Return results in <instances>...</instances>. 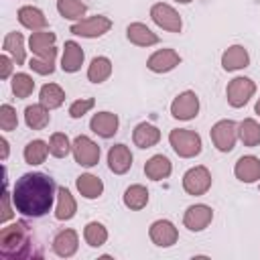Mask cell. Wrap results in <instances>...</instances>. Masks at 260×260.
<instances>
[{
    "mask_svg": "<svg viewBox=\"0 0 260 260\" xmlns=\"http://www.w3.org/2000/svg\"><path fill=\"white\" fill-rule=\"evenodd\" d=\"M150 18L156 26H160L162 30H169V32H181V16L179 12L171 6V4H165V2H156L152 4L150 8Z\"/></svg>",
    "mask_w": 260,
    "mask_h": 260,
    "instance_id": "9c48e42d",
    "label": "cell"
},
{
    "mask_svg": "<svg viewBox=\"0 0 260 260\" xmlns=\"http://www.w3.org/2000/svg\"><path fill=\"white\" fill-rule=\"evenodd\" d=\"M124 205L132 211H140L146 207L148 203V189L144 185H130L126 191H124Z\"/></svg>",
    "mask_w": 260,
    "mask_h": 260,
    "instance_id": "f1b7e54d",
    "label": "cell"
},
{
    "mask_svg": "<svg viewBox=\"0 0 260 260\" xmlns=\"http://www.w3.org/2000/svg\"><path fill=\"white\" fill-rule=\"evenodd\" d=\"M77 211V203L75 197L71 195V191L67 187H59L57 189V207H55V217L59 221H67L75 215Z\"/></svg>",
    "mask_w": 260,
    "mask_h": 260,
    "instance_id": "cb8c5ba5",
    "label": "cell"
},
{
    "mask_svg": "<svg viewBox=\"0 0 260 260\" xmlns=\"http://www.w3.org/2000/svg\"><path fill=\"white\" fill-rule=\"evenodd\" d=\"M179 63H181V55L175 49H158L148 57L146 67L154 73H167L173 71Z\"/></svg>",
    "mask_w": 260,
    "mask_h": 260,
    "instance_id": "5bb4252c",
    "label": "cell"
},
{
    "mask_svg": "<svg viewBox=\"0 0 260 260\" xmlns=\"http://www.w3.org/2000/svg\"><path fill=\"white\" fill-rule=\"evenodd\" d=\"M12 57H8V55H2L0 57V79H8L10 77V73H12Z\"/></svg>",
    "mask_w": 260,
    "mask_h": 260,
    "instance_id": "b9f144b4",
    "label": "cell"
},
{
    "mask_svg": "<svg viewBox=\"0 0 260 260\" xmlns=\"http://www.w3.org/2000/svg\"><path fill=\"white\" fill-rule=\"evenodd\" d=\"M169 142L173 150L183 158H193L201 152V136L187 128H175L169 132Z\"/></svg>",
    "mask_w": 260,
    "mask_h": 260,
    "instance_id": "3957f363",
    "label": "cell"
},
{
    "mask_svg": "<svg viewBox=\"0 0 260 260\" xmlns=\"http://www.w3.org/2000/svg\"><path fill=\"white\" fill-rule=\"evenodd\" d=\"M112 28V20L104 14H95L89 18H81L75 24H71V32L77 37H85V39H98L102 35H106Z\"/></svg>",
    "mask_w": 260,
    "mask_h": 260,
    "instance_id": "8992f818",
    "label": "cell"
},
{
    "mask_svg": "<svg viewBox=\"0 0 260 260\" xmlns=\"http://www.w3.org/2000/svg\"><path fill=\"white\" fill-rule=\"evenodd\" d=\"M209 187H211V173L203 165H197L183 175V189L189 195H195V197L205 195L209 191Z\"/></svg>",
    "mask_w": 260,
    "mask_h": 260,
    "instance_id": "ba28073f",
    "label": "cell"
},
{
    "mask_svg": "<svg viewBox=\"0 0 260 260\" xmlns=\"http://www.w3.org/2000/svg\"><path fill=\"white\" fill-rule=\"evenodd\" d=\"M39 102H41L45 108L55 110V108H59V106L65 102V91H63V87L57 85V83H45V85L41 87V91H39Z\"/></svg>",
    "mask_w": 260,
    "mask_h": 260,
    "instance_id": "f546056e",
    "label": "cell"
},
{
    "mask_svg": "<svg viewBox=\"0 0 260 260\" xmlns=\"http://www.w3.org/2000/svg\"><path fill=\"white\" fill-rule=\"evenodd\" d=\"M171 171H173V165L165 154H154L144 165V175L150 181H162L171 175Z\"/></svg>",
    "mask_w": 260,
    "mask_h": 260,
    "instance_id": "603a6c76",
    "label": "cell"
},
{
    "mask_svg": "<svg viewBox=\"0 0 260 260\" xmlns=\"http://www.w3.org/2000/svg\"><path fill=\"white\" fill-rule=\"evenodd\" d=\"M77 246H79L77 232L69 230V228L57 232V236L53 238V252L57 256H61V258H71L77 252Z\"/></svg>",
    "mask_w": 260,
    "mask_h": 260,
    "instance_id": "ac0fdd59",
    "label": "cell"
},
{
    "mask_svg": "<svg viewBox=\"0 0 260 260\" xmlns=\"http://www.w3.org/2000/svg\"><path fill=\"white\" fill-rule=\"evenodd\" d=\"M83 49L75 43V41H65V47H63V57H61V69L65 73H75L81 69L83 65Z\"/></svg>",
    "mask_w": 260,
    "mask_h": 260,
    "instance_id": "d6986e66",
    "label": "cell"
},
{
    "mask_svg": "<svg viewBox=\"0 0 260 260\" xmlns=\"http://www.w3.org/2000/svg\"><path fill=\"white\" fill-rule=\"evenodd\" d=\"M73 158L79 167H95L100 162V146L85 134L75 136L73 140Z\"/></svg>",
    "mask_w": 260,
    "mask_h": 260,
    "instance_id": "52a82bcc",
    "label": "cell"
},
{
    "mask_svg": "<svg viewBox=\"0 0 260 260\" xmlns=\"http://www.w3.org/2000/svg\"><path fill=\"white\" fill-rule=\"evenodd\" d=\"M256 91V83L250 77H234L225 87V98L232 108H244Z\"/></svg>",
    "mask_w": 260,
    "mask_h": 260,
    "instance_id": "5b68a950",
    "label": "cell"
},
{
    "mask_svg": "<svg viewBox=\"0 0 260 260\" xmlns=\"http://www.w3.org/2000/svg\"><path fill=\"white\" fill-rule=\"evenodd\" d=\"M211 219H213V209L205 203L189 205L183 215V223L189 232H203L211 223Z\"/></svg>",
    "mask_w": 260,
    "mask_h": 260,
    "instance_id": "8fae6325",
    "label": "cell"
},
{
    "mask_svg": "<svg viewBox=\"0 0 260 260\" xmlns=\"http://www.w3.org/2000/svg\"><path fill=\"white\" fill-rule=\"evenodd\" d=\"M248 63H250V55H248V51L242 45H232L221 55V67L225 71L244 69V67H248Z\"/></svg>",
    "mask_w": 260,
    "mask_h": 260,
    "instance_id": "ffe728a7",
    "label": "cell"
},
{
    "mask_svg": "<svg viewBox=\"0 0 260 260\" xmlns=\"http://www.w3.org/2000/svg\"><path fill=\"white\" fill-rule=\"evenodd\" d=\"M160 140V130L148 122H140L132 132V142L138 148H152Z\"/></svg>",
    "mask_w": 260,
    "mask_h": 260,
    "instance_id": "7402d4cb",
    "label": "cell"
},
{
    "mask_svg": "<svg viewBox=\"0 0 260 260\" xmlns=\"http://www.w3.org/2000/svg\"><path fill=\"white\" fill-rule=\"evenodd\" d=\"M10 193L4 189V193H2V213H0V221L4 223V221H8L10 217H12V207H10Z\"/></svg>",
    "mask_w": 260,
    "mask_h": 260,
    "instance_id": "60d3db41",
    "label": "cell"
},
{
    "mask_svg": "<svg viewBox=\"0 0 260 260\" xmlns=\"http://www.w3.org/2000/svg\"><path fill=\"white\" fill-rule=\"evenodd\" d=\"M175 2H179V4H189V2H193V0H175Z\"/></svg>",
    "mask_w": 260,
    "mask_h": 260,
    "instance_id": "f6af8a7d",
    "label": "cell"
},
{
    "mask_svg": "<svg viewBox=\"0 0 260 260\" xmlns=\"http://www.w3.org/2000/svg\"><path fill=\"white\" fill-rule=\"evenodd\" d=\"M234 175L242 183H256L260 179V158L254 154L240 156L234 167Z\"/></svg>",
    "mask_w": 260,
    "mask_h": 260,
    "instance_id": "2e32d148",
    "label": "cell"
},
{
    "mask_svg": "<svg viewBox=\"0 0 260 260\" xmlns=\"http://www.w3.org/2000/svg\"><path fill=\"white\" fill-rule=\"evenodd\" d=\"M93 106H95V100H93V98H81V100H75V102L69 106V116H71V118H83Z\"/></svg>",
    "mask_w": 260,
    "mask_h": 260,
    "instance_id": "ab89813d",
    "label": "cell"
},
{
    "mask_svg": "<svg viewBox=\"0 0 260 260\" xmlns=\"http://www.w3.org/2000/svg\"><path fill=\"white\" fill-rule=\"evenodd\" d=\"M55 32L51 30H35L30 32V39H28V47L32 51L35 57H57V49H55Z\"/></svg>",
    "mask_w": 260,
    "mask_h": 260,
    "instance_id": "4fadbf2b",
    "label": "cell"
},
{
    "mask_svg": "<svg viewBox=\"0 0 260 260\" xmlns=\"http://www.w3.org/2000/svg\"><path fill=\"white\" fill-rule=\"evenodd\" d=\"M2 49L6 55L12 57V61L16 65H22L26 61V55H24V37L20 32H8L4 37V43H2Z\"/></svg>",
    "mask_w": 260,
    "mask_h": 260,
    "instance_id": "4316f807",
    "label": "cell"
},
{
    "mask_svg": "<svg viewBox=\"0 0 260 260\" xmlns=\"http://www.w3.org/2000/svg\"><path fill=\"white\" fill-rule=\"evenodd\" d=\"M209 136L219 152H230L238 140V124L234 120H219L211 126Z\"/></svg>",
    "mask_w": 260,
    "mask_h": 260,
    "instance_id": "277c9868",
    "label": "cell"
},
{
    "mask_svg": "<svg viewBox=\"0 0 260 260\" xmlns=\"http://www.w3.org/2000/svg\"><path fill=\"white\" fill-rule=\"evenodd\" d=\"M28 67L39 75H51L55 71V57H32Z\"/></svg>",
    "mask_w": 260,
    "mask_h": 260,
    "instance_id": "f35d334b",
    "label": "cell"
},
{
    "mask_svg": "<svg viewBox=\"0 0 260 260\" xmlns=\"http://www.w3.org/2000/svg\"><path fill=\"white\" fill-rule=\"evenodd\" d=\"M18 22L28 30H43L47 26V16L37 6H22L18 10Z\"/></svg>",
    "mask_w": 260,
    "mask_h": 260,
    "instance_id": "d4e9b609",
    "label": "cell"
},
{
    "mask_svg": "<svg viewBox=\"0 0 260 260\" xmlns=\"http://www.w3.org/2000/svg\"><path fill=\"white\" fill-rule=\"evenodd\" d=\"M73 150V142H69L67 134L63 132H55L49 140V152L55 156V158H65L69 152Z\"/></svg>",
    "mask_w": 260,
    "mask_h": 260,
    "instance_id": "d590c367",
    "label": "cell"
},
{
    "mask_svg": "<svg viewBox=\"0 0 260 260\" xmlns=\"http://www.w3.org/2000/svg\"><path fill=\"white\" fill-rule=\"evenodd\" d=\"M32 89H35V79L28 73H16L12 77V93L16 98L24 100V98H28L32 93Z\"/></svg>",
    "mask_w": 260,
    "mask_h": 260,
    "instance_id": "8d00e7d4",
    "label": "cell"
},
{
    "mask_svg": "<svg viewBox=\"0 0 260 260\" xmlns=\"http://www.w3.org/2000/svg\"><path fill=\"white\" fill-rule=\"evenodd\" d=\"M55 183L45 173H24L12 189L14 209L26 217H43L55 201Z\"/></svg>",
    "mask_w": 260,
    "mask_h": 260,
    "instance_id": "6da1fadb",
    "label": "cell"
},
{
    "mask_svg": "<svg viewBox=\"0 0 260 260\" xmlns=\"http://www.w3.org/2000/svg\"><path fill=\"white\" fill-rule=\"evenodd\" d=\"M108 167L116 175H124L132 167V152L126 144H114L108 150Z\"/></svg>",
    "mask_w": 260,
    "mask_h": 260,
    "instance_id": "e0dca14e",
    "label": "cell"
},
{
    "mask_svg": "<svg viewBox=\"0 0 260 260\" xmlns=\"http://www.w3.org/2000/svg\"><path fill=\"white\" fill-rule=\"evenodd\" d=\"M126 37H128V41H130L132 45H136V47H152V45L158 43V35L152 32V30H150L146 24H142V22H132V24H128Z\"/></svg>",
    "mask_w": 260,
    "mask_h": 260,
    "instance_id": "44dd1931",
    "label": "cell"
},
{
    "mask_svg": "<svg viewBox=\"0 0 260 260\" xmlns=\"http://www.w3.org/2000/svg\"><path fill=\"white\" fill-rule=\"evenodd\" d=\"M75 185H77V191H79L85 199H98V197L104 193V183H102V179L95 177V175H91V173L79 175L77 181H75Z\"/></svg>",
    "mask_w": 260,
    "mask_h": 260,
    "instance_id": "484cf974",
    "label": "cell"
},
{
    "mask_svg": "<svg viewBox=\"0 0 260 260\" xmlns=\"http://www.w3.org/2000/svg\"><path fill=\"white\" fill-rule=\"evenodd\" d=\"M148 236H150L152 244L158 246V248H169V246H173L179 240V232H177L175 223L169 221V219H156V221H152L150 223V230H148Z\"/></svg>",
    "mask_w": 260,
    "mask_h": 260,
    "instance_id": "7c38bea8",
    "label": "cell"
},
{
    "mask_svg": "<svg viewBox=\"0 0 260 260\" xmlns=\"http://www.w3.org/2000/svg\"><path fill=\"white\" fill-rule=\"evenodd\" d=\"M32 234L24 221H14L0 232V254L8 260L26 258L32 254Z\"/></svg>",
    "mask_w": 260,
    "mask_h": 260,
    "instance_id": "7a4b0ae2",
    "label": "cell"
},
{
    "mask_svg": "<svg viewBox=\"0 0 260 260\" xmlns=\"http://www.w3.org/2000/svg\"><path fill=\"white\" fill-rule=\"evenodd\" d=\"M49 120H51L49 108H45L41 102L39 104H32V106H26V110H24V122H26L28 128L43 130V128L49 126Z\"/></svg>",
    "mask_w": 260,
    "mask_h": 260,
    "instance_id": "83f0119b",
    "label": "cell"
},
{
    "mask_svg": "<svg viewBox=\"0 0 260 260\" xmlns=\"http://www.w3.org/2000/svg\"><path fill=\"white\" fill-rule=\"evenodd\" d=\"M83 240L91 246V248H100L106 244L108 240V230L104 223L100 221H89L85 228H83Z\"/></svg>",
    "mask_w": 260,
    "mask_h": 260,
    "instance_id": "e575fe53",
    "label": "cell"
},
{
    "mask_svg": "<svg viewBox=\"0 0 260 260\" xmlns=\"http://www.w3.org/2000/svg\"><path fill=\"white\" fill-rule=\"evenodd\" d=\"M18 126V116H16V110L10 106V104H2L0 106V128L4 132H10Z\"/></svg>",
    "mask_w": 260,
    "mask_h": 260,
    "instance_id": "74e56055",
    "label": "cell"
},
{
    "mask_svg": "<svg viewBox=\"0 0 260 260\" xmlns=\"http://www.w3.org/2000/svg\"><path fill=\"white\" fill-rule=\"evenodd\" d=\"M0 146H2V160H6L8 158V140L0 138Z\"/></svg>",
    "mask_w": 260,
    "mask_h": 260,
    "instance_id": "7bdbcfd3",
    "label": "cell"
},
{
    "mask_svg": "<svg viewBox=\"0 0 260 260\" xmlns=\"http://www.w3.org/2000/svg\"><path fill=\"white\" fill-rule=\"evenodd\" d=\"M57 12L67 20H81L87 6L81 0H57Z\"/></svg>",
    "mask_w": 260,
    "mask_h": 260,
    "instance_id": "836d02e7",
    "label": "cell"
},
{
    "mask_svg": "<svg viewBox=\"0 0 260 260\" xmlns=\"http://www.w3.org/2000/svg\"><path fill=\"white\" fill-rule=\"evenodd\" d=\"M254 110H256V114H258V116H260V98H258V100H256V106H254Z\"/></svg>",
    "mask_w": 260,
    "mask_h": 260,
    "instance_id": "ee69618b",
    "label": "cell"
},
{
    "mask_svg": "<svg viewBox=\"0 0 260 260\" xmlns=\"http://www.w3.org/2000/svg\"><path fill=\"white\" fill-rule=\"evenodd\" d=\"M238 138L244 146H258L260 144V124L254 118H246L238 124Z\"/></svg>",
    "mask_w": 260,
    "mask_h": 260,
    "instance_id": "1f68e13d",
    "label": "cell"
},
{
    "mask_svg": "<svg viewBox=\"0 0 260 260\" xmlns=\"http://www.w3.org/2000/svg\"><path fill=\"white\" fill-rule=\"evenodd\" d=\"M197 112H199V98L191 89L181 91L171 104V114L177 120H193Z\"/></svg>",
    "mask_w": 260,
    "mask_h": 260,
    "instance_id": "30bf717a",
    "label": "cell"
},
{
    "mask_svg": "<svg viewBox=\"0 0 260 260\" xmlns=\"http://www.w3.org/2000/svg\"><path fill=\"white\" fill-rule=\"evenodd\" d=\"M118 126H120V120L114 112H98L89 120L91 132H95L102 138H112L118 132Z\"/></svg>",
    "mask_w": 260,
    "mask_h": 260,
    "instance_id": "9a60e30c",
    "label": "cell"
},
{
    "mask_svg": "<svg viewBox=\"0 0 260 260\" xmlns=\"http://www.w3.org/2000/svg\"><path fill=\"white\" fill-rule=\"evenodd\" d=\"M24 160L28 165H43L47 154H49V144L45 140H30L26 146H24Z\"/></svg>",
    "mask_w": 260,
    "mask_h": 260,
    "instance_id": "d6a6232c",
    "label": "cell"
},
{
    "mask_svg": "<svg viewBox=\"0 0 260 260\" xmlns=\"http://www.w3.org/2000/svg\"><path fill=\"white\" fill-rule=\"evenodd\" d=\"M112 75V61L108 57H93L87 67V79L91 83H104Z\"/></svg>",
    "mask_w": 260,
    "mask_h": 260,
    "instance_id": "4dcf8cb0",
    "label": "cell"
}]
</instances>
